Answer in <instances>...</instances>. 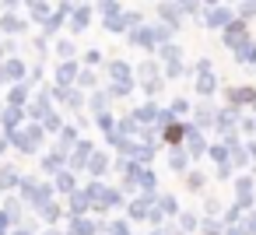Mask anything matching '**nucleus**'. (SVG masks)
<instances>
[{
	"mask_svg": "<svg viewBox=\"0 0 256 235\" xmlns=\"http://www.w3.org/2000/svg\"><path fill=\"white\" fill-rule=\"evenodd\" d=\"M165 137H168V140H179V137H182V130H179V126H168V134H165Z\"/></svg>",
	"mask_w": 256,
	"mask_h": 235,
	"instance_id": "obj_1",
	"label": "nucleus"
}]
</instances>
